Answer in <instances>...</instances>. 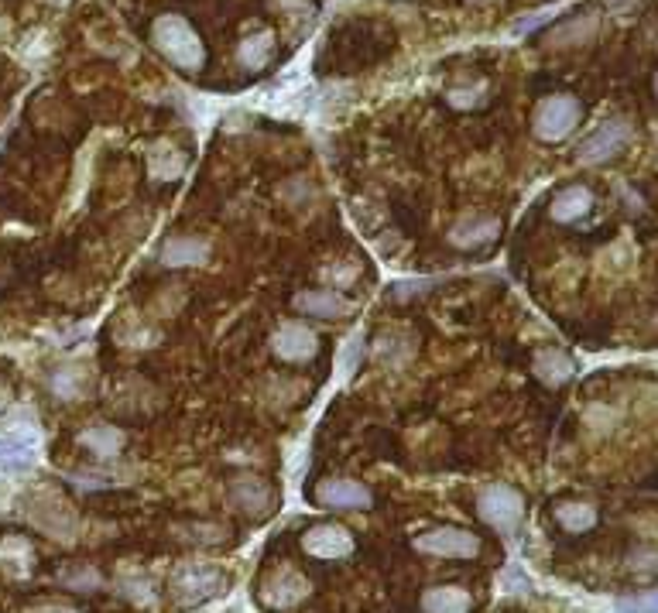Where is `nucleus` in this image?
<instances>
[{"instance_id":"6e6552de","label":"nucleus","mask_w":658,"mask_h":613,"mask_svg":"<svg viewBox=\"0 0 658 613\" xmlns=\"http://www.w3.org/2000/svg\"><path fill=\"white\" fill-rule=\"evenodd\" d=\"M316 500L329 511H367L374 504V494L360 480L329 477L316 487Z\"/></svg>"},{"instance_id":"4be33fe9","label":"nucleus","mask_w":658,"mask_h":613,"mask_svg":"<svg viewBox=\"0 0 658 613\" xmlns=\"http://www.w3.org/2000/svg\"><path fill=\"white\" fill-rule=\"evenodd\" d=\"M535 374H539L545 384H563L573 377V360H569L563 350H542L539 357H535Z\"/></svg>"},{"instance_id":"aec40b11","label":"nucleus","mask_w":658,"mask_h":613,"mask_svg":"<svg viewBox=\"0 0 658 613\" xmlns=\"http://www.w3.org/2000/svg\"><path fill=\"white\" fill-rule=\"evenodd\" d=\"M151 179L158 182H172L182 175V168H186V155H182L179 148H175L172 141H158L155 148H151Z\"/></svg>"},{"instance_id":"2eb2a0df","label":"nucleus","mask_w":658,"mask_h":613,"mask_svg":"<svg viewBox=\"0 0 658 613\" xmlns=\"http://www.w3.org/2000/svg\"><path fill=\"white\" fill-rule=\"evenodd\" d=\"M35 466V439L24 432H11L0 439V470L24 473Z\"/></svg>"},{"instance_id":"39448f33","label":"nucleus","mask_w":658,"mask_h":613,"mask_svg":"<svg viewBox=\"0 0 658 613\" xmlns=\"http://www.w3.org/2000/svg\"><path fill=\"white\" fill-rule=\"evenodd\" d=\"M227 576L216 566H182L172 579V596L179 607H199V603L213 600L216 593H223Z\"/></svg>"},{"instance_id":"a211bd4d","label":"nucleus","mask_w":658,"mask_h":613,"mask_svg":"<svg viewBox=\"0 0 658 613\" xmlns=\"http://www.w3.org/2000/svg\"><path fill=\"white\" fill-rule=\"evenodd\" d=\"M271 59H275V35H271V31H254V35H247L244 42L237 45V62L251 72L264 69Z\"/></svg>"},{"instance_id":"a878e982","label":"nucleus","mask_w":658,"mask_h":613,"mask_svg":"<svg viewBox=\"0 0 658 613\" xmlns=\"http://www.w3.org/2000/svg\"><path fill=\"white\" fill-rule=\"evenodd\" d=\"M477 93H484V86H473V90H453L446 100H449V107L470 110V107H477Z\"/></svg>"},{"instance_id":"20e7f679","label":"nucleus","mask_w":658,"mask_h":613,"mask_svg":"<svg viewBox=\"0 0 658 613\" xmlns=\"http://www.w3.org/2000/svg\"><path fill=\"white\" fill-rule=\"evenodd\" d=\"M631 137H635L631 120L614 117V120H607V124H600L590 137H583L580 148H576V158H580L583 165H604V161L617 158L624 148H628Z\"/></svg>"},{"instance_id":"412c9836","label":"nucleus","mask_w":658,"mask_h":613,"mask_svg":"<svg viewBox=\"0 0 658 613\" xmlns=\"http://www.w3.org/2000/svg\"><path fill=\"white\" fill-rule=\"evenodd\" d=\"M556 521L563 524L569 535H583L597 524V507L590 504H580V500H563L556 504Z\"/></svg>"},{"instance_id":"7ed1b4c3","label":"nucleus","mask_w":658,"mask_h":613,"mask_svg":"<svg viewBox=\"0 0 658 613\" xmlns=\"http://www.w3.org/2000/svg\"><path fill=\"white\" fill-rule=\"evenodd\" d=\"M580 117H583V107L576 96H569V93L549 96V100H542L539 110H535V134H539V141L556 144L576 131Z\"/></svg>"},{"instance_id":"423d86ee","label":"nucleus","mask_w":658,"mask_h":613,"mask_svg":"<svg viewBox=\"0 0 658 613\" xmlns=\"http://www.w3.org/2000/svg\"><path fill=\"white\" fill-rule=\"evenodd\" d=\"M415 548L439 559H477L480 538L467 528H432L415 538Z\"/></svg>"},{"instance_id":"5701e85b","label":"nucleus","mask_w":658,"mask_h":613,"mask_svg":"<svg viewBox=\"0 0 658 613\" xmlns=\"http://www.w3.org/2000/svg\"><path fill=\"white\" fill-rule=\"evenodd\" d=\"M593 31H597V18H593V14H580V18L559 24V28L549 35V45H580V42H590Z\"/></svg>"},{"instance_id":"bb28decb","label":"nucleus","mask_w":658,"mask_h":613,"mask_svg":"<svg viewBox=\"0 0 658 613\" xmlns=\"http://www.w3.org/2000/svg\"><path fill=\"white\" fill-rule=\"evenodd\" d=\"M501 583H504V586H508V590H511V586H515V593H528V586H532V583H528V576H525V572H521L518 566H511V569H504V576H501Z\"/></svg>"},{"instance_id":"2f4dec72","label":"nucleus","mask_w":658,"mask_h":613,"mask_svg":"<svg viewBox=\"0 0 658 613\" xmlns=\"http://www.w3.org/2000/svg\"><path fill=\"white\" fill-rule=\"evenodd\" d=\"M470 4H491V0H470Z\"/></svg>"},{"instance_id":"b1692460","label":"nucleus","mask_w":658,"mask_h":613,"mask_svg":"<svg viewBox=\"0 0 658 613\" xmlns=\"http://www.w3.org/2000/svg\"><path fill=\"white\" fill-rule=\"evenodd\" d=\"M62 583L72 586V590H96V586H100V576H96L90 566H76V569L62 572Z\"/></svg>"},{"instance_id":"c756f323","label":"nucleus","mask_w":658,"mask_h":613,"mask_svg":"<svg viewBox=\"0 0 658 613\" xmlns=\"http://www.w3.org/2000/svg\"><path fill=\"white\" fill-rule=\"evenodd\" d=\"M357 350H360V340H357V336H353V340H350V350H343V357H340V360H343V367H347V370H350L353 364H357Z\"/></svg>"},{"instance_id":"f257e3e1","label":"nucleus","mask_w":658,"mask_h":613,"mask_svg":"<svg viewBox=\"0 0 658 613\" xmlns=\"http://www.w3.org/2000/svg\"><path fill=\"white\" fill-rule=\"evenodd\" d=\"M151 42L158 52L182 72H199L206 66V48L199 42V35L192 31V24L179 14H162L151 24Z\"/></svg>"},{"instance_id":"f8f14e48","label":"nucleus","mask_w":658,"mask_h":613,"mask_svg":"<svg viewBox=\"0 0 658 613\" xmlns=\"http://www.w3.org/2000/svg\"><path fill=\"white\" fill-rule=\"evenodd\" d=\"M497 237H501V220H494V216H473V220L456 223L453 233H449V244L456 250H484Z\"/></svg>"},{"instance_id":"f3484780","label":"nucleus","mask_w":658,"mask_h":613,"mask_svg":"<svg viewBox=\"0 0 658 613\" xmlns=\"http://www.w3.org/2000/svg\"><path fill=\"white\" fill-rule=\"evenodd\" d=\"M127 435L117 429V425H90L83 435H79V446L90 449L93 456L100 459H114L120 456V449H124Z\"/></svg>"},{"instance_id":"0eeeda50","label":"nucleus","mask_w":658,"mask_h":613,"mask_svg":"<svg viewBox=\"0 0 658 613\" xmlns=\"http://www.w3.org/2000/svg\"><path fill=\"white\" fill-rule=\"evenodd\" d=\"M309 596V579L295 569H275L261 583V603L271 610H292Z\"/></svg>"},{"instance_id":"c85d7f7f","label":"nucleus","mask_w":658,"mask_h":613,"mask_svg":"<svg viewBox=\"0 0 658 613\" xmlns=\"http://www.w3.org/2000/svg\"><path fill=\"white\" fill-rule=\"evenodd\" d=\"M607 7H611L614 14H631L638 7V0H607Z\"/></svg>"},{"instance_id":"7c9ffc66","label":"nucleus","mask_w":658,"mask_h":613,"mask_svg":"<svg viewBox=\"0 0 658 613\" xmlns=\"http://www.w3.org/2000/svg\"><path fill=\"white\" fill-rule=\"evenodd\" d=\"M28 613H79V610L62 607V603H45V607H35V610H28Z\"/></svg>"},{"instance_id":"f03ea898","label":"nucleus","mask_w":658,"mask_h":613,"mask_svg":"<svg viewBox=\"0 0 658 613\" xmlns=\"http://www.w3.org/2000/svg\"><path fill=\"white\" fill-rule=\"evenodd\" d=\"M477 511L484 524H491L497 535L511 538L521 528V521H525V497L515 487H508V483H491V487L480 490Z\"/></svg>"},{"instance_id":"dca6fc26","label":"nucleus","mask_w":658,"mask_h":613,"mask_svg":"<svg viewBox=\"0 0 658 613\" xmlns=\"http://www.w3.org/2000/svg\"><path fill=\"white\" fill-rule=\"evenodd\" d=\"M590 206H593V196H590L587 185H566L563 192H556L549 213L556 223H576L590 213Z\"/></svg>"},{"instance_id":"6ab92c4d","label":"nucleus","mask_w":658,"mask_h":613,"mask_svg":"<svg viewBox=\"0 0 658 613\" xmlns=\"http://www.w3.org/2000/svg\"><path fill=\"white\" fill-rule=\"evenodd\" d=\"M473 600L467 590L460 586H436L422 596V610L425 613H470Z\"/></svg>"},{"instance_id":"393cba45","label":"nucleus","mask_w":658,"mask_h":613,"mask_svg":"<svg viewBox=\"0 0 658 613\" xmlns=\"http://www.w3.org/2000/svg\"><path fill=\"white\" fill-rule=\"evenodd\" d=\"M621 613H658V590H648L641 596H628V600L617 603Z\"/></svg>"},{"instance_id":"cd10ccee","label":"nucleus","mask_w":658,"mask_h":613,"mask_svg":"<svg viewBox=\"0 0 658 613\" xmlns=\"http://www.w3.org/2000/svg\"><path fill=\"white\" fill-rule=\"evenodd\" d=\"M549 18H552V11H539V14H532V18L518 21V24H515V28H511V31H515V35H525V31L539 28V24H545V21H549Z\"/></svg>"},{"instance_id":"473e14b6","label":"nucleus","mask_w":658,"mask_h":613,"mask_svg":"<svg viewBox=\"0 0 658 613\" xmlns=\"http://www.w3.org/2000/svg\"><path fill=\"white\" fill-rule=\"evenodd\" d=\"M655 96H658V76H655Z\"/></svg>"},{"instance_id":"9d476101","label":"nucleus","mask_w":658,"mask_h":613,"mask_svg":"<svg viewBox=\"0 0 658 613\" xmlns=\"http://www.w3.org/2000/svg\"><path fill=\"white\" fill-rule=\"evenodd\" d=\"M302 548L312 559H323V562H336V559H347L353 555V535L340 524H316L302 535Z\"/></svg>"},{"instance_id":"4468645a","label":"nucleus","mask_w":658,"mask_h":613,"mask_svg":"<svg viewBox=\"0 0 658 613\" xmlns=\"http://www.w3.org/2000/svg\"><path fill=\"white\" fill-rule=\"evenodd\" d=\"M162 264L168 268H196V264H203L206 257H210V244L199 237H172L162 244Z\"/></svg>"},{"instance_id":"ddd939ff","label":"nucleus","mask_w":658,"mask_h":613,"mask_svg":"<svg viewBox=\"0 0 658 613\" xmlns=\"http://www.w3.org/2000/svg\"><path fill=\"white\" fill-rule=\"evenodd\" d=\"M230 494H234L240 511L251 514V518H261V514H268L271 507H275V494H271L268 483L258 477H237L230 483Z\"/></svg>"},{"instance_id":"1a4fd4ad","label":"nucleus","mask_w":658,"mask_h":613,"mask_svg":"<svg viewBox=\"0 0 658 613\" xmlns=\"http://www.w3.org/2000/svg\"><path fill=\"white\" fill-rule=\"evenodd\" d=\"M271 350H275V357H282L285 364H309L319 353V336L312 333L306 322H285V326H278V333L271 336Z\"/></svg>"},{"instance_id":"9b49d317","label":"nucleus","mask_w":658,"mask_h":613,"mask_svg":"<svg viewBox=\"0 0 658 613\" xmlns=\"http://www.w3.org/2000/svg\"><path fill=\"white\" fill-rule=\"evenodd\" d=\"M295 312L302 316H316V319H343L350 316V302L343 295L329 292V288H306L292 298Z\"/></svg>"}]
</instances>
